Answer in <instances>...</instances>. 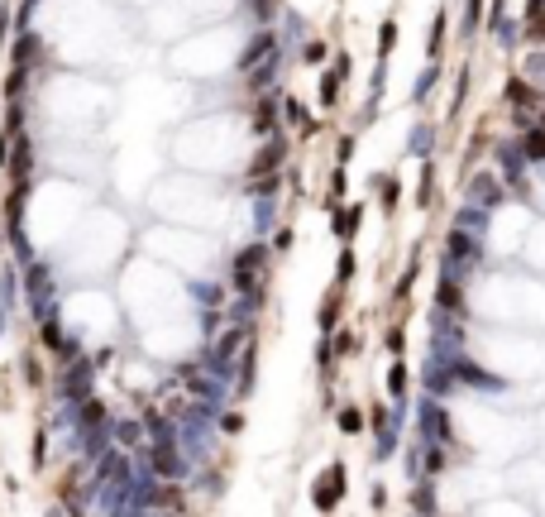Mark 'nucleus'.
I'll list each match as a JSON object with an SVG mask.
<instances>
[{"label": "nucleus", "instance_id": "f257e3e1", "mask_svg": "<svg viewBox=\"0 0 545 517\" xmlns=\"http://www.w3.org/2000/svg\"><path fill=\"white\" fill-rule=\"evenodd\" d=\"M144 469H153L158 479H182V474H187V460L177 455V441H153Z\"/></svg>", "mask_w": 545, "mask_h": 517}, {"label": "nucleus", "instance_id": "f03ea898", "mask_svg": "<svg viewBox=\"0 0 545 517\" xmlns=\"http://www.w3.org/2000/svg\"><path fill=\"white\" fill-rule=\"evenodd\" d=\"M345 498V465H330L321 474V479H316V484H311V503H316V513H335V503Z\"/></svg>", "mask_w": 545, "mask_h": 517}, {"label": "nucleus", "instance_id": "7ed1b4c3", "mask_svg": "<svg viewBox=\"0 0 545 517\" xmlns=\"http://www.w3.org/2000/svg\"><path fill=\"white\" fill-rule=\"evenodd\" d=\"M91 373H96V364L72 359V364H67V378H63V398H72V403H86V398H91Z\"/></svg>", "mask_w": 545, "mask_h": 517}, {"label": "nucleus", "instance_id": "20e7f679", "mask_svg": "<svg viewBox=\"0 0 545 517\" xmlns=\"http://www.w3.org/2000/svg\"><path fill=\"white\" fill-rule=\"evenodd\" d=\"M469 201H479V206H502V182L493 178V173H474L469 178Z\"/></svg>", "mask_w": 545, "mask_h": 517}, {"label": "nucleus", "instance_id": "39448f33", "mask_svg": "<svg viewBox=\"0 0 545 517\" xmlns=\"http://www.w3.org/2000/svg\"><path fill=\"white\" fill-rule=\"evenodd\" d=\"M96 484H129V460L120 451H106L96 460Z\"/></svg>", "mask_w": 545, "mask_h": 517}, {"label": "nucleus", "instance_id": "423d86ee", "mask_svg": "<svg viewBox=\"0 0 545 517\" xmlns=\"http://www.w3.org/2000/svg\"><path fill=\"white\" fill-rule=\"evenodd\" d=\"M421 421H426V436H431V441H449V417L440 412V403L421 407Z\"/></svg>", "mask_w": 545, "mask_h": 517}, {"label": "nucleus", "instance_id": "0eeeda50", "mask_svg": "<svg viewBox=\"0 0 545 517\" xmlns=\"http://www.w3.org/2000/svg\"><path fill=\"white\" fill-rule=\"evenodd\" d=\"M77 421L86 426V431H101V426H111V412H106V403H101V398H86V403H81V412H77Z\"/></svg>", "mask_w": 545, "mask_h": 517}, {"label": "nucleus", "instance_id": "6e6552de", "mask_svg": "<svg viewBox=\"0 0 545 517\" xmlns=\"http://www.w3.org/2000/svg\"><path fill=\"white\" fill-rule=\"evenodd\" d=\"M435 307L440 311H459L464 307V297H459V278H440V288H435Z\"/></svg>", "mask_w": 545, "mask_h": 517}, {"label": "nucleus", "instance_id": "1a4fd4ad", "mask_svg": "<svg viewBox=\"0 0 545 517\" xmlns=\"http://www.w3.org/2000/svg\"><path fill=\"white\" fill-rule=\"evenodd\" d=\"M263 258H268V244H244L240 254H235V273H254V268H263Z\"/></svg>", "mask_w": 545, "mask_h": 517}, {"label": "nucleus", "instance_id": "9d476101", "mask_svg": "<svg viewBox=\"0 0 545 517\" xmlns=\"http://www.w3.org/2000/svg\"><path fill=\"white\" fill-rule=\"evenodd\" d=\"M454 226H459V230H469V235H479V230L488 226V206H479V201H474V206H464Z\"/></svg>", "mask_w": 545, "mask_h": 517}, {"label": "nucleus", "instance_id": "9b49d317", "mask_svg": "<svg viewBox=\"0 0 545 517\" xmlns=\"http://www.w3.org/2000/svg\"><path fill=\"white\" fill-rule=\"evenodd\" d=\"M277 159H282V139H272V144L254 159V178H258V173H272V168H277Z\"/></svg>", "mask_w": 545, "mask_h": 517}, {"label": "nucleus", "instance_id": "f8f14e48", "mask_svg": "<svg viewBox=\"0 0 545 517\" xmlns=\"http://www.w3.org/2000/svg\"><path fill=\"white\" fill-rule=\"evenodd\" d=\"M507 101H512V106H536V91H531V81H507Z\"/></svg>", "mask_w": 545, "mask_h": 517}, {"label": "nucleus", "instance_id": "ddd939ff", "mask_svg": "<svg viewBox=\"0 0 545 517\" xmlns=\"http://www.w3.org/2000/svg\"><path fill=\"white\" fill-rule=\"evenodd\" d=\"M387 393H392V398H407V364H392V369H387Z\"/></svg>", "mask_w": 545, "mask_h": 517}, {"label": "nucleus", "instance_id": "4468645a", "mask_svg": "<svg viewBox=\"0 0 545 517\" xmlns=\"http://www.w3.org/2000/svg\"><path fill=\"white\" fill-rule=\"evenodd\" d=\"M34 53H39V39H34V34H19V44H15V67L34 63Z\"/></svg>", "mask_w": 545, "mask_h": 517}, {"label": "nucleus", "instance_id": "2eb2a0df", "mask_svg": "<svg viewBox=\"0 0 545 517\" xmlns=\"http://www.w3.org/2000/svg\"><path fill=\"white\" fill-rule=\"evenodd\" d=\"M340 431H345V436H359V431H364V412H359V407H345V412H340Z\"/></svg>", "mask_w": 545, "mask_h": 517}, {"label": "nucleus", "instance_id": "dca6fc26", "mask_svg": "<svg viewBox=\"0 0 545 517\" xmlns=\"http://www.w3.org/2000/svg\"><path fill=\"white\" fill-rule=\"evenodd\" d=\"M335 316H340V297H335V292H325V302H321V331H325V336H330Z\"/></svg>", "mask_w": 545, "mask_h": 517}, {"label": "nucleus", "instance_id": "f3484780", "mask_svg": "<svg viewBox=\"0 0 545 517\" xmlns=\"http://www.w3.org/2000/svg\"><path fill=\"white\" fill-rule=\"evenodd\" d=\"M44 345H49V350H58V355H63V345H67V336H63V326L53 321V316H49V321H44Z\"/></svg>", "mask_w": 545, "mask_h": 517}, {"label": "nucleus", "instance_id": "a211bd4d", "mask_svg": "<svg viewBox=\"0 0 545 517\" xmlns=\"http://www.w3.org/2000/svg\"><path fill=\"white\" fill-rule=\"evenodd\" d=\"M29 163H34V149H29V144H19V149H15V159H10V173H15V178L24 182V173H29Z\"/></svg>", "mask_w": 545, "mask_h": 517}, {"label": "nucleus", "instance_id": "6ab92c4d", "mask_svg": "<svg viewBox=\"0 0 545 517\" xmlns=\"http://www.w3.org/2000/svg\"><path fill=\"white\" fill-rule=\"evenodd\" d=\"M139 436H144L139 421H120V426H115V441H120V446H139Z\"/></svg>", "mask_w": 545, "mask_h": 517}, {"label": "nucleus", "instance_id": "aec40b11", "mask_svg": "<svg viewBox=\"0 0 545 517\" xmlns=\"http://www.w3.org/2000/svg\"><path fill=\"white\" fill-rule=\"evenodd\" d=\"M354 226H359V206H350V211H340V216H335L340 240H350V235H354Z\"/></svg>", "mask_w": 545, "mask_h": 517}, {"label": "nucleus", "instance_id": "412c9836", "mask_svg": "<svg viewBox=\"0 0 545 517\" xmlns=\"http://www.w3.org/2000/svg\"><path fill=\"white\" fill-rule=\"evenodd\" d=\"M282 111H287V120H292V125H297V129H306V134H311V129H316V125H311V115H306L302 106H297V101H287V106H282Z\"/></svg>", "mask_w": 545, "mask_h": 517}, {"label": "nucleus", "instance_id": "4be33fe9", "mask_svg": "<svg viewBox=\"0 0 545 517\" xmlns=\"http://www.w3.org/2000/svg\"><path fill=\"white\" fill-rule=\"evenodd\" d=\"M417 513H421V517H431V513H435V493H431V484H417Z\"/></svg>", "mask_w": 545, "mask_h": 517}, {"label": "nucleus", "instance_id": "5701e85b", "mask_svg": "<svg viewBox=\"0 0 545 517\" xmlns=\"http://www.w3.org/2000/svg\"><path fill=\"white\" fill-rule=\"evenodd\" d=\"M335 96H340V72H325V77H321V101L330 106Z\"/></svg>", "mask_w": 545, "mask_h": 517}, {"label": "nucleus", "instance_id": "b1692460", "mask_svg": "<svg viewBox=\"0 0 545 517\" xmlns=\"http://www.w3.org/2000/svg\"><path fill=\"white\" fill-rule=\"evenodd\" d=\"M268 129H272V101H263L254 115V134H268Z\"/></svg>", "mask_w": 545, "mask_h": 517}, {"label": "nucleus", "instance_id": "393cba45", "mask_svg": "<svg viewBox=\"0 0 545 517\" xmlns=\"http://www.w3.org/2000/svg\"><path fill=\"white\" fill-rule=\"evenodd\" d=\"M440 469H445V451L431 446V451H426V474H440Z\"/></svg>", "mask_w": 545, "mask_h": 517}, {"label": "nucleus", "instance_id": "a878e982", "mask_svg": "<svg viewBox=\"0 0 545 517\" xmlns=\"http://www.w3.org/2000/svg\"><path fill=\"white\" fill-rule=\"evenodd\" d=\"M19 373H24V378H29V383H44V369H39V364H34V359H24V364H19Z\"/></svg>", "mask_w": 545, "mask_h": 517}, {"label": "nucleus", "instance_id": "bb28decb", "mask_svg": "<svg viewBox=\"0 0 545 517\" xmlns=\"http://www.w3.org/2000/svg\"><path fill=\"white\" fill-rule=\"evenodd\" d=\"M378 44H383L378 53H392V44H397V29H392V24H383V34H378Z\"/></svg>", "mask_w": 545, "mask_h": 517}, {"label": "nucleus", "instance_id": "cd10ccee", "mask_svg": "<svg viewBox=\"0 0 545 517\" xmlns=\"http://www.w3.org/2000/svg\"><path fill=\"white\" fill-rule=\"evenodd\" d=\"M354 278V254H340V283H350Z\"/></svg>", "mask_w": 545, "mask_h": 517}, {"label": "nucleus", "instance_id": "c85d7f7f", "mask_svg": "<svg viewBox=\"0 0 545 517\" xmlns=\"http://www.w3.org/2000/svg\"><path fill=\"white\" fill-rule=\"evenodd\" d=\"M220 426H225V431H230V436H235V431H240V426H244V417H240V412H225V421H220Z\"/></svg>", "mask_w": 545, "mask_h": 517}, {"label": "nucleus", "instance_id": "c756f323", "mask_svg": "<svg viewBox=\"0 0 545 517\" xmlns=\"http://www.w3.org/2000/svg\"><path fill=\"white\" fill-rule=\"evenodd\" d=\"M5 91H10V96H19V91H24V67H15V77H10V86H5Z\"/></svg>", "mask_w": 545, "mask_h": 517}, {"label": "nucleus", "instance_id": "7c9ffc66", "mask_svg": "<svg viewBox=\"0 0 545 517\" xmlns=\"http://www.w3.org/2000/svg\"><path fill=\"white\" fill-rule=\"evenodd\" d=\"M325 58V44H306V63H321Z\"/></svg>", "mask_w": 545, "mask_h": 517}, {"label": "nucleus", "instance_id": "2f4dec72", "mask_svg": "<svg viewBox=\"0 0 545 517\" xmlns=\"http://www.w3.org/2000/svg\"><path fill=\"white\" fill-rule=\"evenodd\" d=\"M0 163H5V139H0Z\"/></svg>", "mask_w": 545, "mask_h": 517}]
</instances>
